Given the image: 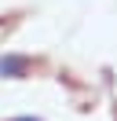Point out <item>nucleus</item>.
<instances>
[{
  "label": "nucleus",
  "instance_id": "nucleus-1",
  "mask_svg": "<svg viewBox=\"0 0 117 121\" xmlns=\"http://www.w3.org/2000/svg\"><path fill=\"white\" fill-rule=\"evenodd\" d=\"M29 70V59H22V55H4L0 59V77H22Z\"/></svg>",
  "mask_w": 117,
  "mask_h": 121
},
{
  "label": "nucleus",
  "instance_id": "nucleus-2",
  "mask_svg": "<svg viewBox=\"0 0 117 121\" xmlns=\"http://www.w3.org/2000/svg\"><path fill=\"white\" fill-rule=\"evenodd\" d=\"M11 121H37V117H11Z\"/></svg>",
  "mask_w": 117,
  "mask_h": 121
}]
</instances>
